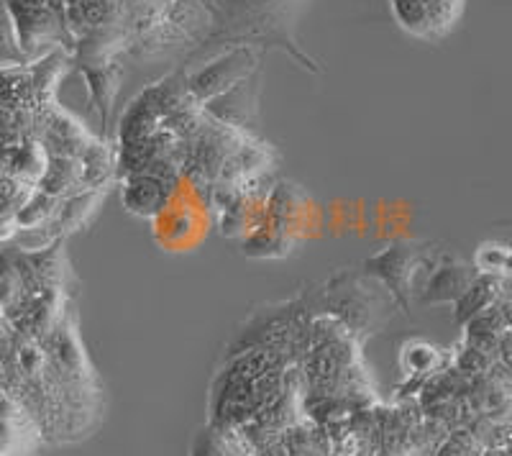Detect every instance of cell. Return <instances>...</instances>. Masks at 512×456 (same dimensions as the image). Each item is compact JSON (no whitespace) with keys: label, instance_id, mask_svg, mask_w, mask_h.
I'll return each mask as SVG.
<instances>
[{"label":"cell","instance_id":"cell-1","mask_svg":"<svg viewBox=\"0 0 512 456\" xmlns=\"http://www.w3.org/2000/svg\"><path fill=\"white\" fill-rule=\"evenodd\" d=\"M213 16V34L210 36H228L239 44L233 47H249L246 41L256 39L267 47V41L280 44L282 49H292L295 57L303 65L313 67L308 57L295 49V41L287 36V24H290V6L295 0H205Z\"/></svg>","mask_w":512,"mask_h":456},{"label":"cell","instance_id":"cell-2","mask_svg":"<svg viewBox=\"0 0 512 456\" xmlns=\"http://www.w3.org/2000/svg\"><path fill=\"white\" fill-rule=\"evenodd\" d=\"M152 234L167 252H187L205 239L208 205L190 177H177L169 200L152 216Z\"/></svg>","mask_w":512,"mask_h":456},{"label":"cell","instance_id":"cell-3","mask_svg":"<svg viewBox=\"0 0 512 456\" xmlns=\"http://www.w3.org/2000/svg\"><path fill=\"white\" fill-rule=\"evenodd\" d=\"M395 24L413 39L441 41L459 26L466 0H387Z\"/></svg>","mask_w":512,"mask_h":456},{"label":"cell","instance_id":"cell-4","mask_svg":"<svg viewBox=\"0 0 512 456\" xmlns=\"http://www.w3.org/2000/svg\"><path fill=\"white\" fill-rule=\"evenodd\" d=\"M72 65L80 67V72L88 80L90 88V108L100 113L103 126L111 121L113 100H116L118 85L123 77L121 57L116 54H100V57H72Z\"/></svg>","mask_w":512,"mask_h":456},{"label":"cell","instance_id":"cell-5","mask_svg":"<svg viewBox=\"0 0 512 456\" xmlns=\"http://www.w3.org/2000/svg\"><path fill=\"white\" fill-rule=\"evenodd\" d=\"M121 3L123 0H67L64 18H67V34H70L72 41V52H75L77 41L111 24Z\"/></svg>","mask_w":512,"mask_h":456},{"label":"cell","instance_id":"cell-6","mask_svg":"<svg viewBox=\"0 0 512 456\" xmlns=\"http://www.w3.org/2000/svg\"><path fill=\"white\" fill-rule=\"evenodd\" d=\"M175 182L177 180H167V177L136 172V175L128 177L126 188H123L126 208L131 213H136V216L152 218L169 200V193L175 188Z\"/></svg>","mask_w":512,"mask_h":456},{"label":"cell","instance_id":"cell-7","mask_svg":"<svg viewBox=\"0 0 512 456\" xmlns=\"http://www.w3.org/2000/svg\"><path fill=\"white\" fill-rule=\"evenodd\" d=\"M26 62H29V59H26V54L18 47L11 18H8L6 8L0 6V70H3V67L26 65Z\"/></svg>","mask_w":512,"mask_h":456},{"label":"cell","instance_id":"cell-8","mask_svg":"<svg viewBox=\"0 0 512 456\" xmlns=\"http://www.w3.org/2000/svg\"><path fill=\"white\" fill-rule=\"evenodd\" d=\"M500 456H505V451H502V454H500Z\"/></svg>","mask_w":512,"mask_h":456}]
</instances>
